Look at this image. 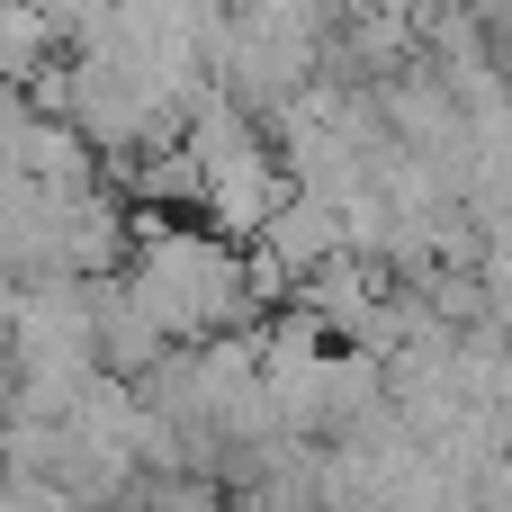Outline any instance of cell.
Returning a JSON list of instances; mask_svg holds the SVG:
<instances>
[{"label":"cell","instance_id":"5","mask_svg":"<svg viewBox=\"0 0 512 512\" xmlns=\"http://www.w3.org/2000/svg\"><path fill=\"white\" fill-rule=\"evenodd\" d=\"M315 9H324V18H333V27H342V18H360V9H369V0H315Z\"/></svg>","mask_w":512,"mask_h":512},{"label":"cell","instance_id":"4","mask_svg":"<svg viewBox=\"0 0 512 512\" xmlns=\"http://www.w3.org/2000/svg\"><path fill=\"white\" fill-rule=\"evenodd\" d=\"M234 512H315V504H279V495H243Z\"/></svg>","mask_w":512,"mask_h":512},{"label":"cell","instance_id":"2","mask_svg":"<svg viewBox=\"0 0 512 512\" xmlns=\"http://www.w3.org/2000/svg\"><path fill=\"white\" fill-rule=\"evenodd\" d=\"M261 261H279L297 288L315 279V270H333V261H351V225H342V207L333 198H315V189H288V207L261 225V243H252Z\"/></svg>","mask_w":512,"mask_h":512},{"label":"cell","instance_id":"1","mask_svg":"<svg viewBox=\"0 0 512 512\" xmlns=\"http://www.w3.org/2000/svg\"><path fill=\"white\" fill-rule=\"evenodd\" d=\"M135 261V198L126 189H72L63 198V270L72 279H126Z\"/></svg>","mask_w":512,"mask_h":512},{"label":"cell","instance_id":"3","mask_svg":"<svg viewBox=\"0 0 512 512\" xmlns=\"http://www.w3.org/2000/svg\"><path fill=\"white\" fill-rule=\"evenodd\" d=\"M90 324H99V369H108V378H135V387L180 351V342L144 315V297H135L126 279H90Z\"/></svg>","mask_w":512,"mask_h":512}]
</instances>
